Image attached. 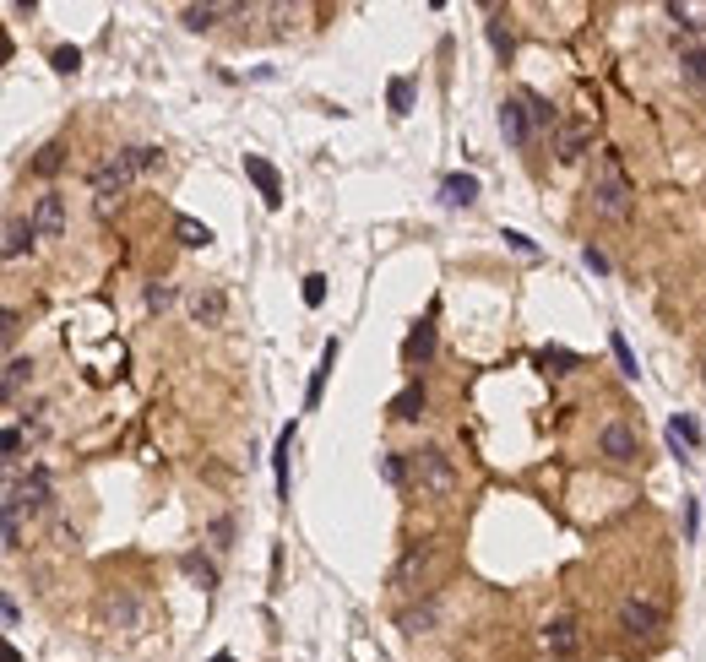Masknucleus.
<instances>
[{
  "label": "nucleus",
  "mask_w": 706,
  "mask_h": 662,
  "mask_svg": "<svg viewBox=\"0 0 706 662\" xmlns=\"http://www.w3.org/2000/svg\"><path fill=\"white\" fill-rule=\"evenodd\" d=\"M663 603H653V598H625L620 603V630L625 636H658L663 630Z\"/></svg>",
  "instance_id": "nucleus-6"
},
{
  "label": "nucleus",
  "mask_w": 706,
  "mask_h": 662,
  "mask_svg": "<svg viewBox=\"0 0 706 662\" xmlns=\"http://www.w3.org/2000/svg\"><path fill=\"white\" fill-rule=\"evenodd\" d=\"M223 315H228V299H223V288L201 283V288L190 293V321H196V326H223Z\"/></svg>",
  "instance_id": "nucleus-10"
},
{
  "label": "nucleus",
  "mask_w": 706,
  "mask_h": 662,
  "mask_svg": "<svg viewBox=\"0 0 706 662\" xmlns=\"http://www.w3.org/2000/svg\"><path fill=\"white\" fill-rule=\"evenodd\" d=\"M489 43H495V54H500V60H506V54L517 49V43H511V33H506L500 22H489Z\"/></svg>",
  "instance_id": "nucleus-36"
},
{
  "label": "nucleus",
  "mask_w": 706,
  "mask_h": 662,
  "mask_svg": "<svg viewBox=\"0 0 706 662\" xmlns=\"http://www.w3.org/2000/svg\"><path fill=\"white\" fill-rule=\"evenodd\" d=\"M245 174L256 179V190H261V201H266V206H283V174H277L261 152H245Z\"/></svg>",
  "instance_id": "nucleus-9"
},
{
  "label": "nucleus",
  "mask_w": 706,
  "mask_h": 662,
  "mask_svg": "<svg viewBox=\"0 0 706 662\" xmlns=\"http://www.w3.org/2000/svg\"><path fill=\"white\" fill-rule=\"evenodd\" d=\"M158 163V147H125V152H109L98 168H92V196H98V212H109L125 190H131V179L136 174H147Z\"/></svg>",
  "instance_id": "nucleus-1"
},
{
  "label": "nucleus",
  "mask_w": 706,
  "mask_h": 662,
  "mask_svg": "<svg viewBox=\"0 0 706 662\" xmlns=\"http://www.w3.org/2000/svg\"><path fill=\"white\" fill-rule=\"evenodd\" d=\"M174 239H179L185 250H207V245H212V228H207L201 217H174Z\"/></svg>",
  "instance_id": "nucleus-22"
},
{
  "label": "nucleus",
  "mask_w": 706,
  "mask_h": 662,
  "mask_svg": "<svg viewBox=\"0 0 706 662\" xmlns=\"http://www.w3.org/2000/svg\"><path fill=\"white\" fill-rule=\"evenodd\" d=\"M669 446L680 451V462H691V451L701 446V424H696L691 413H680V418H669Z\"/></svg>",
  "instance_id": "nucleus-16"
},
{
  "label": "nucleus",
  "mask_w": 706,
  "mask_h": 662,
  "mask_svg": "<svg viewBox=\"0 0 706 662\" xmlns=\"http://www.w3.org/2000/svg\"><path fill=\"white\" fill-rule=\"evenodd\" d=\"M212 662H234V657H212Z\"/></svg>",
  "instance_id": "nucleus-42"
},
{
  "label": "nucleus",
  "mask_w": 706,
  "mask_h": 662,
  "mask_svg": "<svg viewBox=\"0 0 706 662\" xmlns=\"http://www.w3.org/2000/svg\"><path fill=\"white\" fill-rule=\"evenodd\" d=\"M522 109H527V120H533V130H544V125H555V109L538 98V92H522Z\"/></svg>",
  "instance_id": "nucleus-27"
},
{
  "label": "nucleus",
  "mask_w": 706,
  "mask_h": 662,
  "mask_svg": "<svg viewBox=\"0 0 706 662\" xmlns=\"http://www.w3.org/2000/svg\"><path fill=\"white\" fill-rule=\"evenodd\" d=\"M685 532H691V538H696V532H701V505H696V500H691V505H685Z\"/></svg>",
  "instance_id": "nucleus-39"
},
{
  "label": "nucleus",
  "mask_w": 706,
  "mask_h": 662,
  "mask_svg": "<svg viewBox=\"0 0 706 662\" xmlns=\"http://www.w3.org/2000/svg\"><path fill=\"white\" fill-rule=\"evenodd\" d=\"M386 103H392V114L402 120V114H413V82L408 76H397L392 87H386Z\"/></svg>",
  "instance_id": "nucleus-24"
},
{
  "label": "nucleus",
  "mask_w": 706,
  "mask_h": 662,
  "mask_svg": "<svg viewBox=\"0 0 706 662\" xmlns=\"http://www.w3.org/2000/svg\"><path fill=\"white\" fill-rule=\"evenodd\" d=\"M701 386H706V359H701Z\"/></svg>",
  "instance_id": "nucleus-41"
},
{
  "label": "nucleus",
  "mask_w": 706,
  "mask_h": 662,
  "mask_svg": "<svg viewBox=\"0 0 706 662\" xmlns=\"http://www.w3.org/2000/svg\"><path fill=\"white\" fill-rule=\"evenodd\" d=\"M27 223H33V234H38V239H60V234H65V201H60L54 190H49V196H38Z\"/></svg>",
  "instance_id": "nucleus-7"
},
{
  "label": "nucleus",
  "mask_w": 706,
  "mask_h": 662,
  "mask_svg": "<svg viewBox=\"0 0 706 662\" xmlns=\"http://www.w3.org/2000/svg\"><path fill=\"white\" fill-rule=\"evenodd\" d=\"M538 364H544L549 375H571V369H576L582 359H576L571 348H544V353H538Z\"/></svg>",
  "instance_id": "nucleus-25"
},
{
  "label": "nucleus",
  "mask_w": 706,
  "mask_h": 662,
  "mask_svg": "<svg viewBox=\"0 0 706 662\" xmlns=\"http://www.w3.org/2000/svg\"><path fill=\"white\" fill-rule=\"evenodd\" d=\"M598 451H604L614 467H636V456H642V435H636V424L609 418V424L598 429Z\"/></svg>",
  "instance_id": "nucleus-5"
},
{
  "label": "nucleus",
  "mask_w": 706,
  "mask_h": 662,
  "mask_svg": "<svg viewBox=\"0 0 706 662\" xmlns=\"http://www.w3.org/2000/svg\"><path fill=\"white\" fill-rule=\"evenodd\" d=\"M337 353H343V342L332 337V342L321 348V364L310 369V391H305V408H315V402H321V386H326V375H332V364H337Z\"/></svg>",
  "instance_id": "nucleus-19"
},
{
  "label": "nucleus",
  "mask_w": 706,
  "mask_h": 662,
  "mask_svg": "<svg viewBox=\"0 0 706 662\" xmlns=\"http://www.w3.org/2000/svg\"><path fill=\"white\" fill-rule=\"evenodd\" d=\"M538 641H544V652H549V657H576V647H582V630H576V619H549Z\"/></svg>",
  "instance_id": "nucleus-11"
},
{
  "label": "nucleus",
  "mask_w": 706,
  "mask_h": 662,
  "mask_svg": "<svg viewBox=\"0 0 706 662\" xmlns=\"http://www.w3.org/2000/svg\"><path fill=\"white\" fill-rule=\"evenodd\" d=\"M685 71H691L696 82H706V49H696V54H685Z\"/></svg>",
  "instance_id": "nucleus-38"
},
{
  "label": "nucleus",
  "mask_w": 706,
  "mask_h": 662,
  "mask_svg": "<svg viewBox=\"0 0 706 662\" xmlns=\"http://www.w3.org/2000/svg\"><path fill=\"white\" fill-rule=\"evenodd\" d=\"M381 478H386V484H402V478H408V462H402V456H381Z\"/></svg>",
  "instance_id": "nucleus-34"
},
{
  "label": "nucleus",
  "mask_w": 706,
  "mask_h": 662,
  "mask_svg": "<svg viewBox=\"0 0 706 662\" xmlns=\"http://www.w3.org/2000/svg\"><path fill=\"white\" fill-rule=\"evenodd\" d=\"M321 299H326V277H321V272H310V277H305V304L315 310Z\"/></svg>",
  "instance_id": "nucleus-33"
},
{
  "label": "nucleus",
  "mask_w": 706,
  "mask_h": 662,
  "mask_svg": "<svg viewBox=\"0 0 706 662\" xmlns=\"http://www.w3.org/2000/svg\"><path fill=\"white\" fill-rule=\"evenodd\" d=\"M169 304H174V283H152V288H147V310H158V315H163Z\"/></svg>",
  "instance_id": "nucleus-30"
},
{
  "label": "nucleus",
  "mask_w": 706,
  "mask_h": 662,
  "mask_svg": "<svg viewBox=\"0 0 706 662\" xmlns=\"http://www.w3.org/2000/svg\"><path fill=\"white\" fill-rule=\"evenodd\" d=\"M500 239H506V245H511V250H517V255H527V261H533V255H538V245H533V239H527V234H517V228H506V234H500Z\"/></svg>",
  "instance_id": "nucleus-32"
},
{
  "label": "nucleus",
  "mask_w": 706,
  "mask_h": 662,
  "mask_svg": "<svg viewBox=\"0 0 706 662\" xmlns=\"http://www.w3.org/2000/svg\"><path fill=\"white\" fill-rule=\"evenodd\" d=\"M239 5H185L179 16H185V27L190 33H207V27H218V16H234Z\"/></svg>",
  "instance_id": "nucleus-21"
},
{
  "label": "nucleus",
  "mask_w": 706,
  "mask_h": 662,
  "mask_svg": "<svg viewBox=\"0 0 706 662\" xmlns=\"http://www.w3.org/2000/svg\"><path fill=\"white\" fill-rule=\"evenodd\" d=\"M500 136H506L511 147H527V141H533V120H527L522 98H506V103H500Z\"/></svg>",
  "instance_id": "nucleus-12"
},
{
  "label": "nucleus",
  "mask_w": 706,
  "mask_h": 662,
  "mask_svg": "<svg viewBox=\"0 0 706 662\" xmlns=\"http://www.w3.org/2000/svg\"><path fill=\"white\" fill-rule=\"evenodd\" d=\"M60 152H65V147H60V141H49V147L33 158V168H38V174H54V168H60Z\"/></svg>",
  "instance_id": "nucleus-31"
},
{
  "label": "nucleus",
  "mask_w": 706,
  "mask_h": 662,
  "mask_svg": "<svg viewBox=\"0 0 706 662\" xmlns=\"http://www.w3.org/2000/svg\"><path fill=\"white\" fill-rule=\"evenodd\" d=\"M424 408H430L424 380H408V386L392 397V408H386V413H392V418H402V424H419V418H424Z\"/></svg>",
  "instance_id": "nucleus-15"
},
{
  "label": "nucleus",
  "mask_w": 706,
  "mask_h": 662,
  "mask_svg": "<svg viewBox=\"0 0 706 662\" xmlns=\"http://www.w3.org/2000/svg\"><path fill=\"white\" fill-rule=\"evenodd\" d=\"M587 147H593V125H587V120H560V141H555L560 163H576Z\"/></svg>",
  "instance_id": "nucleus-13"
},
{
  "label": "nucleus",
  "mask_w": 706,
  "mask_h": 662,
  "mask_svg": "<svg viewBox=\"0 0 706 662\" xmlns=\"http://www.w3.org/2000/svg\"><path fill=\"white\" fill-rule=\"evenodd\" d=\"M408 473H413V484H419L424 494H435V500L457 494V467H451V456H446V451H435V446L413 451V456H408Z\"/></svg>",
  "instance_id": "nucleus-3"
},
{
  "label": "nucleus",
  "mask_w": 706,
  "mask_h": 662,
  "mask_svg": "<svg viewBox=\"0 0 706 662\" xmlns=\"http://www.w3.org/2000/svg\"><path fill=\"white\" fill-rule=\"evenodd\" d=\"M288 446H294V424L277 435V494L288 500Z\"/></svg>",
  "instance_id": "nucleus-29"
},
{
  "label": "nucleus",
  "mask_w": 706,
  "mask_h": 662,
  "mask_svg": "<svg viewBox=\"0 0 706 662\" xmlns=\"http://www.w3.org/2000/svg\"><path fill=\"white\" fill-rule=\"evenodd\" d=\"M27 369H33L27 359H5V380H0V391H5V402H11V397L22 391V380H27Z\"/></svg>",
  "instance_id": "nucleus-28"
},
{
  "label": "nucleus",
  "mask_w": 706,
  "mask_h": 662,
  "mask_svg": "<svg viewBox=\"0 0 706 662\" xmlns=\"http://www.w3.org/2000/svg\"><path fill=\"white\" fill-rule=\"evenodd\" d=\"M440 625V603H419V609H402L397 614V630L402 636H430Z\"/></svg>",
  "instance_id": "nucleus-17"
},
{
  "label": "nucleus",
  "mask_w": 706,
  "mask_h": 662,
  "mask_svg": "<svg viewBox=\"0 0 706 662\" xmlns=\"http://www.w3.org/2000/svg\"><path fill=\"white\" fill-rule=\"evenodd\" d=\"M435 565H440V549H435V543H419V549H408V554L397 560L392 587H397V592H419V587H430Z\"/></svg>",
  "instance_id": "nucleus-4"
},
{
  "label": "nucleus",
  "mask_w": 706,
  "mask_h": 662,
  "mask_svg": "<svg viewBox=\"0 0 706 662\" xmlns=\"http://www.w3.org/2000/svg\"><path fill=\"white\" fill-rule=\"evenodd\" d=\"M440 196H446V206H473V201H479V179H473V174H446V179H440Z\"/></svg>",
  "instance_id": "nucleus-18"
},
{
  "label": "nucleus",
  "mask_w": 706,
  "mask_h": 662,
  "mask_svg": "<svg viewBox=\"0 0 706 662\" xmlns=\"http://www.w3.org/2000/svg\"><path fill=\"white\" fill-rule=\"evenodd\" d=\"M33 239H38V234H33V223H22V217H5V245H0V250H5V261H16V255L33 245Z\"/></svg>",
  "instance_id": "nucleus-23"
},
{
  "label": "nucleus",
  "mask_w": 706,
  "mask_h": 662,
  "mask_svg": "<svg viewBox=\"0 0 706 662\" xmlns=\"http://www.w3.org/2000/svg\"><path fill=\"white\" fill-rule=\"evenodd\" d=\"M76 65H82V54H76V49H54V71H65V76H71Z\"/></svg>",
  "instance_id": "nucleus-37"
},
{
  "label": "nucleus",
  "mask_w": 706,
  "mask_h": 662,
  "mask_svg": "<svg viewBox=\"0 0 706 662\" xmlns=\"http://www.w3.org/2000/svg\"><path fill=\"white\" fill-rule=\"evenodd\" d=\"M11 511H44L49 505V473H27V484H5Z\"/></svg>",
  "instance_id": "nucleus-8"
},
{
  "label": "nucleus",
  "mask_w": 706,
  "mask_h": 662,
  "mask_svg": "<svg viewBox=\"0 0 706 662\" xmlns=\"http://www.w3.org/2000/svg\"><path fill=\"white\" fill-rule=\"evenodd\" d=\"M609 348H614V359H620V375H625V380H636V375H642V364H636V353H631L625 331H614V337H609Z\"/></svg>",
  "instance_id": "nucleus-26"
},
{
  "label": "nucleus",
  "mask_w": 706,
  "mask_h": 662,
  "mask_svg": "<svg viewBox=\"0 0 706 662\" xmlns=\"http://www.w3.org/2000/svg\"><path fill=\"white\" fill-rule=\"evenodd\" d=\"M103 619L120 625V630H141V625H147V609L131 603V598H114V603H103Z\"/></svg>",
  "instance_id": "nucleus-20"
},
{
  "label": "nucleus",
  "mask_w": 706,
  "mask_h": 662,
  "mask_svg": "<svg viewBox=\"0 0 706 662\" xmlns=\"http://www.w3.org/2000/svg\"><path fill=\"white\" fill-rule=\"evenodd\" d=\"M587 206H593V217H604V223H625V217L636 212V185L625 179V168H620L614 152H604V163H598V174H593V185H587Z\"/></svg>",
  "instance_id": "nucleus-2"
},
{
  "label": "nucleus",
  "mask_w": 706,
  "mask_h": 662,
  "mask_svg": "<svg viewBox=\"0 0 706 662\" xmlns=\"http://www.w3.org/2000/svg\"><path fill=\"white\" fill-rule=\"evenodd\" d=\"M185 571H190V576H201V587H212V581H218V571H212L201 554H185Z\"/></svg>",
  "instance_id": "nucleus-35"
},
{
  "label": "nucleus",
  "mask_w": 706,
  "mask_h": 662,
  "mask_svg": "<svg viewBox=\"0 0 706 662\" xmlns=\"http://www.w3.org/2000/svg\"><path fill=\"white\" fill-rule=\"evenodd\" d=\"M582 261H587V266H593V272H609V261H604V250H593V245H587V250H582Z\"/></svg>",
  "instance_id": "nucleus-40"
},
{
  "label": "nucleus",
  "mask_w": 706,
  "mask_h": 662,
  "mask_svg": "<svg viewBox=\"0 0 706 662\" xmlns=\"http://www.w3.org/2000/svg\"><path fill=\"white\" fill-rule=\"evenodd\" d=\"M402 359H408L413 369H424V364L435 359V315H424V321L408 331V342H402Z\"/></svg>",
  "instance_id": "nucleus-14"
}]
</instances>
